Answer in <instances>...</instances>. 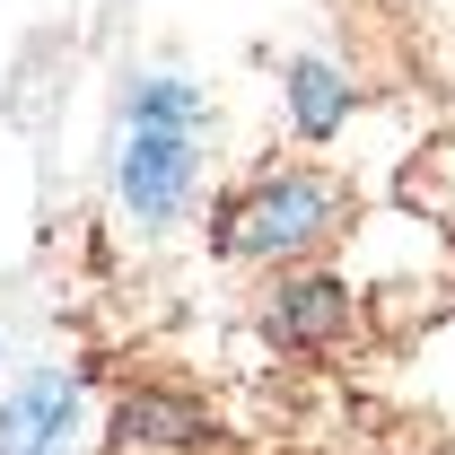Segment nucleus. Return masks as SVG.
<instances>
[{
	"label": "nucleus",
	"mask_w": 455,
	"mask_h": 455,
	"mask_svg": "<svg viewBox=\"0 0 455 455\" xmlns=\"http://www.w3.org/2000/svg\"><path fill=\"white\" fill-rule=\"evenodd\" d=\"M359 220V193L315 158H272L254 167L211 220V245L228 263H298V254H324L341 228Z\"/></svg>",
	"instance_id": "obj_1"
},
{
	"label": "nucleus",
	"mask_w": 455,
	"mask_h": 455,
	"mask_svg": "<svg viewBox=\"0 0 455 455\" xmlns=\"http://www.w3.org/2000/svg\"><path fill=\"white\" fill-rule=\"evenodd\" d=\"M281 341H307V333H341L350 324V298H341L333 281H298V289H281L272 298V315H263Z\"/></svg>",
	"instance_id": "obj_5"
},
{
	"label": "nucleus",
	"mask_w": 455,
	"mask_h": 455,
	"mask_svg": "<svg viewBox=\"0 0 455 455\" xmlns=\"http://www.w3.org/2000/svg\"><path fill=\"white\" fill-rule=\"evenodd\" d=\"M106 455H220V429L184 395H123Z\"/></svg>",
	"instance_id": "obj_3"
},
{
	"label": "nucleus",
	"mask_w": 455,
	"mask_h": 455,
	"mask_svg": "<svg viewBox=\"0 0 455 455\" xmlns=\"http://www.w3.org/2000/svg\"><path fill=\"white\" fill-rule=\"evenodd\" d=\"M202 175V123H167V114H132V140L114 158V193L140 228H167L193 202Z\"/></svg>",
	"instance_id": "obj_2"
},
{
	"label": "nucleus",
	"mask_w": 455,
	"mask_h": 455,
	"mask_svg": "<svg viewBox=\"0 0 455 455\" xmlns=\"http://www.w3.org/2000/svg\"><path fill=\"white\" fill-rule=\"evenodd\" d=\"M0 350H9V341H0Z\"/></svg>",
	"instance_id": "obj_7"
},
{
	"label": "nucleus",
	"mask_w": 455,
	"mask_h": 455,
	"mask_svg": "<svg viewBox=\"0 0 455 455\" xmlns=\"http://www.w3.org/2000/svg\"><path fill=\"white\" fill-rule=\"evenodd\" d=\"M289 114H298V132H333L350 114V97H341V79L324 61H289Z\"/></svg>",
	"instance_id": "obj_6"
},
{
	"label": "nucleus",
	"mask_w": 455,
	"mask_h": 455,
	"mask_svg": "<svg viewBox=\"0 0 455 455\" xmlns=\"http://www.w3.org/2000/svg\"><path fill=\"white\" fill-rule=\"evenodd\" d=\"M70 411H79V377L70 368H27L0 395V455H53Z\"/></svg>",
	"instance_id": "obj_4"
}]
</instances>
